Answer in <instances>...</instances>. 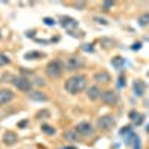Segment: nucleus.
<instances>
[{"label":"nucleus","mask_w":149,"mask_h":149,"mask_svg":"<svg viewBox=\"0 0 149 149\" xmlns=\"http://www.w3.org/2000/svg\"><path fill=\"white\" fill-rule=\"evenodd\" d=\"M42 131H43L45 134H49V136L55 134V128L51 127V125H46V124H45V125H42Z\"/></svg>","instance_id":"nucleus-18"},{"label":"nucleus","mask_w":149,"mask_h":149,"mask_svg":"<svg viewBox=\"0 0 149 149\" xmlns=\"http://www.w3.org/2000/svg\"><path fill=\"white\" fill-rule=\"evenodd\" d=\"M85 2H78V3H74V6H76V8H85Z\"/></svg>","instance_id":"nucleus-24"},{"label":"nucleus","mask_w":149,"mask_h":149,"mask_svg":"<svg viewBox=\"0 0 149 149\" xmlns=\"http://www.w3.org/2000/svg\"><path fill=\"white\" fill-rule=\"evenodd\" d=\"M115 2H110V0H106V2H103V9L104 10H110L112 8H113Z\"/></svg>","instance_id":"nucleus-20"},{"label":"nucleus","mask_w":149,"mask_h":149,"mask_svg":"<svg viewBox=\"0 0 149 149\" xmlns=\"http://www.w3.org/2000/svg\"><path fill=\"white\" fill-rule=\"evenodd\" d=\"M37 57H43V54H40V52H27V54H26V58H27V60H30V58H37Z\"/></svg>","instance_id":"nucleus-21"},{"label":"nucleus","mask_w":149,"mask_h":149,"mask_svg":"<svg viewBox=\"0 0 149 149\" xmlns=\"http://www.w3.org/2000/svg\"><path fill=\"white\" fill-rule=\"evenodd\" d=\"M61 26H63L64 29H67V30H73V29L78 27V21L74 18H72V17H63L61 18Z\"/></svg>","instance_id":"nucleus-10"},{"label":"nucleus","mask_w":149,"mask_h":149,"mask_svg":"<svg viewBox=\"0 0 149 149\" xmlns=\"http://www.w3.org/2000/svg\"><path fill=\"white\" fill-rule=\"evenodd\" d=\"M133 90H134V94H136V95L142 97V95L145 94L146 85H145V82H143V81H136V82L133 84Z\"/></svg>","instance_id":"nucleus-14"},{"label":"nucleus","mask_w":149,"mask_h":149,"mask_svg":"<svg viewBox=\"0 0 149 149\" xmlns=\"http://www.w3.org/2000/svg\"><path fill=\"white\" fill-rule=\"evenodd\" d=\"M86 88V76L85 74H73L64 82V90L69 94H79Z\"/></svg>","instance_id":"nucleus-1"},{"label":"nucleus","mask_w":149,"mask_h":149,"mask_svg":"<svg viewBox=\"0 0 149 149\" xmlns=\"http://www.w3.org/2000/svg\"><path fill=\"white\" fill-rule=\"evenodd\" d=\"M94 81L95 82H103V84H106V82H110V74L106 72V70H102V72H97L95 74H94Z\"/></svg>","instance_id":"nucleus-13"},{"label":"nucleus","mask_w":149,"mask_h":149,"mask_svg":"<svg viewBox=\"0 0 149 149\" xmlns=\"http://www.w3.org/2000/svg\"><path fill=\"white\" fill-rule=\"evenodd\" d=\"M64 139L69 140V142H78L79 140V133L76 131V128L74 130H69L64 133Z\"/></svg>","instance_id":"nucleus-15"},{"label":"nucleus","mask_w":149,"mask_h":149,"mask_svg":"<svg viewBox=\"0 0 149 149\" xmlns=\"http://www.w3.org/2000/svg\"><path fill=\"white\" fill-rule=\"evenodd\" d=\"M76 131L79 133V136H93L94 134V128L90 122H81L76 125Z\"/></svg>","instance_id":"nucleus-6"},{"label":"nucleus","mask_w":149,"mask_h":149,"mask_svg":"<svg viewBox=\"0 0 149 149\" xmlns=\"http://www.w3.org/2000/svg\"><path fill=\"white\" fill-rule=\"evenodd\" d=\"M148 24H149V14H143V15H140V18H139V26L146 27Z\"/></svg>","instance_id":"nucleus-16"},{"label":"nucleus","mask_w":149,"mask_h":149,"mask_svg":"<svg viewBox=\"0 0 149 149\" xmlns=\"http://www.w3.org/2000/svg\"><path fill=\"white\" fill-rule=\"evenodd\" d=\"M82 64H84V61H82L81 58H78V57H70V58L67 60V63H66V69L73 72V70L79 69Z\"/></svg>","instance_id":"nucleus-8"},{"label":"nucleus","mask_w":149,"mask_h":149,"mask_svg":"<svg viewBox=\"0 0 149 149\" xmlns=\"http://www.w3.org/2000/svg\"><path fill=\"white\" fill-rule=\"evenodd\" d=\"M86 95H88V98L90 100H98V98L102 97V91L98 90V86L97 85H93V86H90L88 90H86Z\"/></svg>","instance_id":"nucleus-12"},{"label":"nucleus","mask_w":149,"mask_h":149,"mask_svg":"<svg viewBox=\"0 0 149 149\" xmlns=\"http://www.w3.org/2000/svg\"><path fill=\"white\" fill-rule=\"evenodd\" d=\"M29 98L33 102H46L48 100V95L39 90H36V91H30L29 93Z\"/></svg>","instance_id":"nucleus-11"},{"label":"nucleus","mask_w":149,"mask_h":149,"mask_svg":"<svg viewBox=\"0 0 149 149\" xmlns=\"http://www.w3.org/2000/svg\"><path fill=\"white\" fill-rule=\"evenodd\" d=\"M0 39H2V33H0Z\"/></svg>","instance_id":"nucleus-25"},{"label":"nucleus","mask_w":149,"mask_h":149,"mask_svg":"<svg viewBox=\"0 0 149 149\" xmlns=\"http://www.w3.org/2000/svg\"><path fill=\"white\" fill-rule=\"evenodd\" d=\"M37 118H49V112L48 110H42L37 113Z\"/></svg>","instance_id":"nucleus-22"},{"label":"nucleus","mask_w":149,"mask_h":149,"mask_svg":"<svg viewBox=\"0 0 149 149\" xmlns=\"http://www.w3.org/2000/svg\"><path fill=\"white\" fill-rule=\"evenodd\" d=\"M9 63H10L9 57H8L6 54H3V52H0V67H2V66H6V64H9Z\"/></svg>","instance_id":"nucleus-17"},{"label":"nucleus","mask_w":149,"mask_h":149,"mask_svg":"<svg viewBox=\"0 0 149 149\" xmlns=\"http://www.w3.org/2000/svg\"><path fill=\"white\" fill-rule=\"evenodd\" d=\"M17 142H18V136L14 131H6L3 134V143L6 146H14Z\"/></svg>","instance_id":"nucleus-9"},{"label":"nucleus","mask_w":149,"mask_h":149,"mask_svg":"<svg viewBox=\"0 0 149 149\" xmlns=\"http://www.w3.org/2000/svg\"><path fill=\"white\" fill-rule=\"evenodd\" d=\"M14 100V93L10 90H0V106H5Z\"/></svg>","instance_id":"nucleus-7"},{"label":"nucleus","mask_w":149,"mask_h":149,"mask_svg":"<svg viewBox=\"0 0 149 149\" xmlns=\"http://www.w3.org/2000/svg\"><path fill=\"white\" fill-rule=\"evenodd\" d=\"M12 84H14L15 88H18L19 91H24V93H30L31 91V86H33V82L26 78V76H17L12 79Z\"/></svg>","instance_id":"nucleus-3"},{"label":"nucleus","mask_w":149,"mask_h":149,"mask_svg":"<svg viewBox=\"0 0 149 149\" xmlns=\"http://www.w3.org/2000/svg\"><path fill=\"white\" fill-rule=\"evenodd\" d=\"M112 64H113L115 67H121V66L124 64V60H122L121 57H115L113 60H112Z\"/></svg>","instance_id":"nucleus-19"},{"label":"nucleus","mask_w":149,"mask_h":149,"mask_svg":"<svg viewBox=\"0 0 149 149\" xmlns=\"http://www.w3.org/2000/svg\"><path fill=\"white\" fill-rule=\"evenodd\" d=\"M45 72H46V74H48V78H51V79H58L61 74H63V66H61L60 61L52 60V61H49V63L46 64Z\"/></svg>","instance_id":"nucleus-2"},{"label":"nucleus","mask_w":149,"mask_h":149,"mask_svg":"<svg viewBox=\"0 0 149 149\" xmlns=\"http://www.w3.org/2000/svg\"><path fill=\"white\" fill-rule=\"evenodd\" d=\"M43 21H45V24H46V26H54V24H55V21H54L52 18H45Z\"/></svg>","instance_id":"nucleus-23"},{"label":"nucleus","mask_w":149,"mask_h":149,"mask_svg":"<svg viewBox=\"0 0 149 149\" xmlns=\"http://www.w3.org/2000/svg\"><path fill=\"white\" fill-rule=\"evenodd\" d=\"M102 102L104 104H115L118 102V94L113 91V90H107V91H103L102 93Z\"/></svg>","instance_id":"nucleus-5"},{"label":"nucleus","mask_w":149,"mask_h":149,"mask_svg":"<svg viewBox=\"0 0 149 149\" xmlns=\"http://www.w3.org/2000/svg\"><path fill=\"white\" fill-rule=\"evenodd\" d=\"M115 118L112 116V115H103V116H100L98 118V121H97V127L98 128H102V130H104V131H109V130H112L115 127Z\"/></svg>","instance_id":"nucleus-4"}]
</instances>
